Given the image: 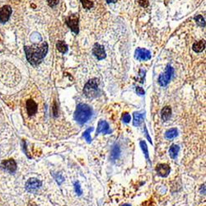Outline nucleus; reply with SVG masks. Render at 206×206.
Masks as SVG:
<instances>
[{
  "instance_id": "19",
  "label": "nucleus",
  "mask_w": 206,
  "mask_h": 206,
  "mask_svg": "<svg viewBox=\"0 0 206 206\" xmlns=\"http://www.w3.org/2000/svg\"><path fill=\"white\" fill-rule=\"evenodd\" d=\"M179 150V146L176 145V144H173V145L170 147V149H169V154H170V157L173 159L176 158V156L178 154Z\"/></svg>"
},
{
  "instance_id": "28",
  "label": "nucleus",
  "mask_w": 206,
  "mask_h": 206,
  "mask_svg": "<svg viewBox=\"0 0 206 206\" xmlns=\"http://www.w3.org/2000/svg\"><path fill=\"white\" fill-rule=\"evenodd\" d=\"M136 92H137V94L140 95V96L145 94V91L144 90V88H142L141 87H137L136 88Z\"/></svg>"
},
{
  "instance_id": "25",
  "label": "nucleus",
  "mask_w": 206,
  "mask_h": 206,
  "mask_svg": "<svg viewBox=\"0 0 206 206\" xmlns=\"http://www.w3.org/2000/svg\"><path fill=\"white\" fill-rule=\"evenodd\" d=\"M130 120H131L130 115L128 114V113H124V115L122 116V120H123V122L127 124V123H129V122L130 121Z\"/></svg>"
},
{
  "instance_id": "14",
  "label": "nucleus",
  "mask_w": 206,
  "mask_h": 206,
  "mask_svg": "<svg viewBox=\"0 0 206 206\" xmlns=\"http://www.w3.org/2000/svg\"><path fill=\"white\" fill-rule=\"evenodd\" d=\"M172 115V109L169 106H165L163 107L161 112V116H162V120L163 121H167L169 119L171 118Z\"/></svg>"
},
{
  "instance_id": "17",
  "label": "nucleus",
  "mask_w": 206,
  "mask_h": 206,
  "mask_svg": "<svg viewBox=\"0 0 206 206\" xmlns=\"http://www.w3.org/2000/svg\"><path fill=\"white\" fill-rule=\"evenodd\" d=\"M56 47H57L58 51H59V52H61L62 54H66L68 50L67 44H66L64 41H58L57 44H56Z\"/></svg>"
},
{
  "instance_id": "27",
  "label": "nucleus",
  "mask_w": 206,
  "mask_h": 206,
  "mask_svg": "<svg viewBox=\"0 0 206 206\" xmlns=\"http://www.w3.org/2000/svg\"><path fill=\"white\" fill-rule=\"evenodd\" d=\"M59 0H47L49 6L51 7H54L55 6H57L58 4H59Z\"/></svg>"
},
{
  "instance_id": "32",
  "label": "nucleus",
  "mask_w": 206,
  "mask_h": 206,
  "mask_svg": "<svg viewBox=\"0 0 206 206\" xmlns=\"http://www.w3.org/2000/svg\"><path fill=\"white\" fill-rule=\"evenodd\" d=\"M108 4H110V3H115V1L116 0H106Z\"/></svg>"
},
{
  "instance_id": "11",
  "label": "nucleus",
  "mask_w": 206,
  "mask_h": 206,
  "mask_svg": "<svg viewBox=\"0 0 206 206\" xmlns=\"http://www.w3.org/2000/svg\"><path fill=\"white\" fill-rule=\"evenodd\" d=\"M26 109H27V115L29 116H33V115H35L37 113V103L35 101H33L32 99H29L26 102Z\"/></svg>"
},
{
  "instance_id": "26",
  "label": "nucleus",
  "mask_w": 206,
  "mask_h": 206,
  "mask_svg": "<svg viewBox=\"0 0 206 206\" xmlns=\"http://www.w3.org/2000/svg\"><path fill=\"white\" fill-rule=\"evenodd\" d=\"M74 189H75V191H76V193L78 194V196H81L83 191H82L81 186H80V185H79V183L78 182L74 183Z\"/></svg>"
},
{
  "instance_id": "3",
  "label": "nucleus",
  "mask_w": 206,
  "mask_h": 206,
  "mask_svg": "<svg viewBox=\"0 0 206 206\" xmlns=\"http://www.w3.org/2000/svg\"><path fill=\"white\" fill-rule=\"evenodd\" d=\"M98 83H99L97 78H91L88 81L83 88V94L85 95L86 97L93 99L100 96L101 91L98 87Z\"/></svg>"
},
{
  "instance_id": "24",
  "label": "nucleus",
  "mask_w": 206,
  "mask_h": 206,
  "mask_svg": "<svg viewBox=\"0 0 206 206\" xmlns=\"http://www.w3.org/2000/svg\"><path fill=\"white\" fill-rule=\"evenodd\" d=\"M119 153H120V149H119L117 146H115V148L112 149V158H114V159L117 158Z\"/></svg>"
},
{
  "instance_id": "7",
  "label": "nucleus",
  "mask_w": 206,
  "mask_h": 206,
  "mask_svg": "<svg viewBox=\"0 0 206 206\" xmlns=\"http://www.w3.org/2000/svg\"><path fill=\"white\" fill-rule=\"evenodd\" d=\"M13 10L9 5H4V7H0V23H6L9 20Z\"/></svg>"
},
{
  "instance_id": "23",
  "label": "nucleus",
  "mask_w": 206,
  "mask_h": 206,
  "mask_svg": "<svg viewBox=\"0 0 206 206\" xmlns=\"http://www.w3.org/2000/svg\"><path fill=\"white\" fill-rule=\"evenodd\" d=\"M92 130H93V128L88 129L86 131H84L83 135L88 143H91V135H90V133H91V131H92Z\"/></svg>"
},
{
  "instance_id": "12",
  "label": "nucleus",
  "mask_w": 206,
  "mask_h": 206,
  "mask_svg": "<svg viewBox=\"0 0 206 206\" xmlns=\"http://www.w3.org/2000/svg\"><path fill=\"white\" fill-rule=\"evenodd\" d=\"M170 171H171L170 167L167 164H165V163L158 164L156 167V172L158 173V175H159L160 176H162V177H166V176H168Z\"/></svg>"
},
{
  "instance_id": "31",
  "label": "nucleus",
  "mask_w": 206,
  "mask_h": 206,
  "mask_svg": "<svg viewBox=\"0 0 206 206\" xmlns=\"http://www.w3.org/2000/svg\"><path fill=\"white\" fill-rule=\"evenodd\" d=\"M144 132H145V136H146V138L148 139V140H149V142H150V143H151V144H152V140H151V138L149 137V133H148V130H147V128H146V127H144Z\"/></svg>"
},
{
  "instance_id": "13",
  "label": "nucleus",
  "mask_w": 206,
  "mask_h": 206,
  "mask_svg": "<svg viewBox=\"0 0 206 206\" xmlns=\"http://www.w3.org/2000/svg\"><path fill=\"white\" fill-rule=\"evenodd\" d=\"M100 133H103L105 135H108L112 133V130L110 129V126H109L108 123L105 120H100L98 122L97 129V134L96 135H99Z\"/></svg>"
},
{
  "instance_id": "29",
  "label": "nucleus",
  "mask_w": 206,
  "mask_h": 206,
  "mask_svg": "<svg viewBox=\"0 0 206 206\" xmlns=\"http://www.w3.org/2000/svg\"><path fill=\"white\" fill-rule=\"evenodd\" d=\"M139 4L144 7H148V5H149V3L146 0H139Z\"/></svg>"
},
{
  "instance_id": "8",
  "label": "nucleus",
  "mask_w": 206,
  "mask_h": 206,
  "mask_svg": "<svg viewBox=\"0 0 206 206\" xmlns=\"http://www.w3.org/2000/svg\"><path fill=\"white\" fill-rule=\"evenodd\" d=\"M92 54L98 60L104 59L106 56L104 46L98 44V43H96L93 45V48H92Z\"/></svg>"
},
{
  "instance_id": "5",
  "label": "nucleus",
  "mask_w": 206,
  "mask_h": 206,
  "mask_svg": "<svg viewBox=\"0 0 206 206\" xmlns=\"http://www.w3.org/2000/svg\"><path fill=\"white\" fill-rule=\"evenodd\" d=\"M65 23L69 29L75 34H78V14H73L65 18Z\"/></svg>"
},
{
  "instance_id": "20",
  "label": "nucleus",
  "mask_w": 206,
  "mask_h": 206,
  "mask_svg": "<svg viewBox=\"0 0 206 206\" xmlns=\"http://www.w3.org/2000/svg\"><path fill=\"white\" fill-rule=\"evenodd\" d=\"M139 144H140V147H141V149H142L143 152H144V155H145V158H147V160H148V161H149V150H148V147H147L146 143L142 140V141H140Z\"/></svg>"
},
{
  "instance_id": "1",
  "label": "nucleus",
  "mask_w": 206,
  "mask_h": 206,
  "mask_svg": "<svg viewBox=\"0 0 206 206\" xmlns=\"http://www.w3.org/2000/svg\"><path fill=\"white\" fill-rule=\"evenodd\" d=\"M25 54L27 61L30 63L32 66L36 67L41 64L42 60L44 59L45 55L48 53V44L47 42H43L41 45H31L24 47Z\"/></svg>"
},
{
  "instance_id": "33",
  "label": "nucleus",
  "mask_w": 206,
  "mask_h": 206,
  "mask_svg": "<svg viewBox=\"0 0 206 206\" xmlns=\"http://www.w3.org/2000/svg\"><path fill=\"white\" fill-rule=\"evenodd\" d=\"M122 206H130V205H128V204H125V205H122Z\"/></svg>"
},
{
  "instance_id": "2",
  "label": "nucleus",
  "mask_w": 206,
  "mask_h": 206,
  "mask_svg": "<svg viewBox=\"0 0 206 206\" xmlns=\"http://www.w3.org/2000/svg\"><path fill=\"white\" fill-rule=\"evenodd\" d=\"M92 111L91 107L87 104L79 103L74 112V119L80 125H83L91 118Z\"/></svg>"
},
{
  "instance_id": "9",
  "label": "nucleus",
  "mask_w": 206,
  "mask_h": 206,
  "mask_svg": "<svg viewBox=\"0 0 206 206\" xmlns=\"http://www.w3.org/2000/svg\"><path fill=\"white\" fill-rule=\"evenodd\" d=\"M41 186V181L36 178H30L25 185L26 190L29 192H32L38 190Z\"/></svg>"
},
{
  "instance_id": "18",
  "label": "nucleus",
  "mask_w": 206,
  "mask_h": 206,
  "mask_svg": "<svg viewBox=\"0 0 206 206\" xmlns=\"http://www.w3.org/2000/svg\"><path fill=\"white\" fill-rule=\"evenodd\" d=\"M178 135V131L176 128H173L168 129L167 131L165 133V138L167 139H173L176 138Z\"/></svg>"
},
{
  "instance_id": "4",
  "label": "nucleus",
  "mask_w": 206,
  "mask_h": 206,
  "mask_svg": "<svg viewBox=\"0 0 206 206\" xmlns=\"http://www.w3.org/2000/svg\"><path fill=\"white\" fill-rule=\"evenodd\" d=\"M173 73H174L173 68L172 67V66H170V65H167V68H166L165 72L161 74L160 76L158 77V82L159 85L162 86V87H166V86H167L169 82L171 81V78L173 77Z\"/></svg>"
},
{
  "instance_id": "22",
  "label": "nucleus",
  "mask_w": 206,
  "mask_h": 206,
  "mask_svg": "<svg viewBox=\"0 0 206 206\" xmlns=\"http://www.w3.org/2000/svg\"><path fill=\"white\" fill-rule=\"evenodd\" d=\"M80 1H81L82 4H83V7L86 8V9H91V7L94 6L93 3L90 0H80Z\"/></svg>"
},
{
  "instance_id": "21",
  "label": "nucleus",
  "mask_w": 206,
  "mask_h": 206,
  "mask_svg": "<svg viewBox=\"0 0 206 206\" xmlns=\"http://www.w3.org/2000/svg\"><path fill=\"white\" fill-rule=\"evenodd\" d=\"M195 21L196 22V23L198 24L200 27H205V18L201 16V15H198L195 17Z\"/></svg>"
},
{
  "instance_id": "16",
  "label": "nucleus",
  "mask_w": 206,
  "mask_h": 206,
  "mask_svg": "<svg viewBox=\"0 0 206 206\" xmlns=\"http://www.w3.org/2000/svg\"><path fill=\"white\" fill-rule=\"evenodd\" d=\"M144 121V115L139 112H135L134 113V120L133 125L135 126H139Z\"/></svg>"
},
{
  "instance_id": "15",
  "label": "nucleus",
  "mask_w": 206,
  "mask_h": 206,
  "mask_svg": "<svg viewBox=\"0 0 206 206\" xmlns=\"http://www.w3.org/2000/svg\"><path fill=\"white\" fill-rule=\"evenodd\" d=\"M193 51L196 52V53H200L202 52L205 49V41H197L196 43H194L192 46Z\"/></svg>"
},
{
  "instance_id": "6",
  "label": "nucleus",
  "mask_w": 206,
  "mask_h": 206,
  "mask_svg": "<svg viewBox=\"0 0 206 206\" xmlns=\"http://www.w3.org/2000/svg\"><path fill=\"white\" fill-rule=\"evenodd\" d=\"M135 57L139 61L149 60L151 59V53L149 50L144 48H137L135 51Z\"/></svg>"
},
{
  "instance_id": "10",
  "label": "nucleus",
  "mask_w": 206,
  "mask_h": 206,
  "mask_svg": "<svg viewBox=\"0 0 206 206\" xmlns=\"http://www.w3.org/2000/svg\"><path fill=\"white\" fill-rule=\"evenodd\" d=\"M1 167L8 173H13L16 172L17 170V163L14 161L13 159H7V160H4L1 163Z\"/></svg>"
},
{
  "instance_id": "30",
  "label": "nucleus",
  "mask_w": 206,
  "mask_h": 206,
  "mask_svg": "<svg viewBox=\"0 0 206 206\" xmlns=\"http://www.w3.org/2000/svg\"><path fill=\"white\" fill-rule=\"evenodd\" d=\"M53 113H54V116L56 117L58 115V110H57V106H56V103L54 102V107H53Z\"/></svg>"
}]
</instances>
